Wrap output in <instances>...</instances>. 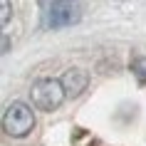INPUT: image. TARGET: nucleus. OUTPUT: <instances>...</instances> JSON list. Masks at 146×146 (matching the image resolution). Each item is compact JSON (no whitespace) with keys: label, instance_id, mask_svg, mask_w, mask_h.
<instances>
[{"label":"nucleus","instance_id":"nucleus-5","mask_svg":"<svg viewBox=\"0 0 146 146\" xmlns=\"http://www.w3.org/2000/svg\"><path fill=\"white\" fill-rule=\"evenodd\" d=\"M131 72H134L141 82H146V57H134V60H131Z\"/></svg>","mask_w":146,"mask_h":146},{"label":"nucleus","instance_id":"nucleus-3","mask_svg":"<svg viewBox=\"0 0 146 146\" xmlns=\"http://www.w3.org/2000/svg\"><path fill=\"white\" fill-rule=\"evenodd\" d=\"M79 17H82V8H79L77 0H52V3H50L47 25H50L52 30L74 25V23H79Z\"/></svg>","mask_w":146,"mask_h":146},{"label":"nucleus","instance_id":"nucleus-4","mask_svg":"<svg viewBox=\"0 0 146 146\" xmlns=\"http://www.w3.org/2000/svg\"><path fill=\"white\" fill-rule=\"evenodd\" d=\"M60 82H62V87H64V94H67V97H79V94L87 89V84H89V74H87L84 69L72 67L60 77Z\"/></svg>","mask_w":146,"mask_h":146},{"label":"nucleus","instance_id":"nucleus-1","mask_svg":"<svg viewBox=\"0 0 146 146\" xmlns=\"http://www.w3.org/2000/svg\"><path fill=\"white\" fill-rule=\"evenodd\" d=\"M3 129L13 139H23L35 129V114L25 102H13L3 114Z\"/></svg>","mask_w":146,"mask_h":146},{"label":"nucleus","instance_id":"nucleus-2","mask_svg":"<svg viewBox=\"0 0 146 146\" xmlns=\"http://www.w3.org/2000/svg\"><path fill=\"white\" fill-rule=\"evenodd\" d=\"M30 97H32V104L42 111H52L57 109L64 102V87H62L60 79H37L30 89Z\"/></svg>","mask_w":146,"mask_h":146},{"label":"nucleus","instance_id":"nucleus-6","mask_svg":"<svg viewBox=\"0 0 146 146\" xmlns=\"http://www.w3.org/2000/svg\"><path fill=\"white\" fill-rule=\"evenodd\" d=\"M0 3H3V17H0V23L5 25L10 20V3H8V0H0Z\"/></svg>","mask_w":146,"mask_h":146}]
</instances>
